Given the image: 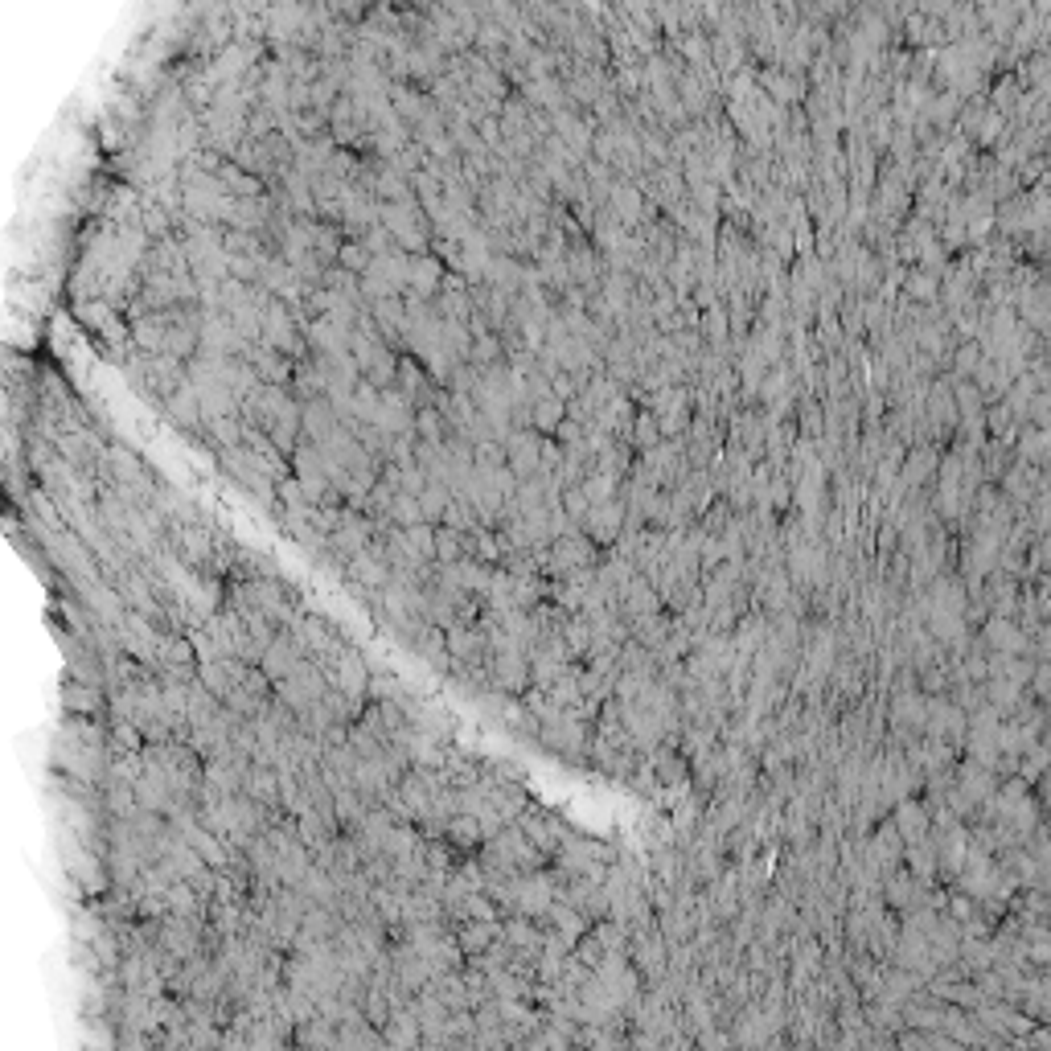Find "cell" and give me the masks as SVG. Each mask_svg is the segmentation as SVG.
<instances>
[{
	"label": "cell",
	"instance_id": "obj_4",
	"mask_svg": "<svg viewBox=\"0 0 1051 1051\" xmlns=\"http://www.w3.org/2000/svg\"><path fill=\"white\" fill-rule=\"evenodd\" d=\"M501 924H505L501 916H493V920H460L452 932H456L464 957H473V953H485L489 945L501 941Z\"/></svg>",
	"mask_w": 1051,
	"mask_h": 1051
},
{
	"label": "cell",
	"instance_id": "obj_5",
	"mask_svg": "<svg viewBox=\"0 0 1051 1051\" xmlns=\"http://www.w3.org/2000/svg\"><path fill=\"white\" fill-rule=\"evenodd\" d=\"M444 838L464 854V850H477V846H485V826H481V817L477 813H469V809H460L452 822L444 826Z\"/></svg>",
	"mask_w": 1051,
	"mask_h": 1051
},
{
	"label": "cell",
	"instance_id": "obj_1",
	"mask_svg": "<svg viewBox=\"0 0 1051 1051\" xmlns=\"http://www.w3.org/2000/svg\"><path fill=\"white\" fill-rule=\"evenodd\" d=\"M596 563V547H592V538L588 534H579V530H567L551 542V555L547 563H542V571H551L559 579L567 575H579V571H588Z\"/></svg>",
	"mask_w": 1051,
	"mask_h": 1051
},
{
	"label": "cell",
	"instance_id": "obj_2",
	"mask_svg": "<svg viewBox=\"0 0 1051 1051\" xmlns=\"http://www.w3.org/2000/svg\"><path fill=\"white\" fill-rule=\"evenodd\" d=\"M329 682H333L341 694L354 698V703H366V694H370V670H366L362 653L345 645V649L337 653V661H333V670H329Z\"/></svg>",
	"mask_w": 1051,
	"mask_h": 1051
},
{
	"label": "cell",
	"instance_id": "obj_9",
	"mask_svg": "<svg viewBox=\"0 0 1051 1051\" xmlns=\"http://www.w3.org/2000/svg\"><path fill=\"white\" fill-rule=\"evenodd\" d=\"M895 826H900L904 842H916V838H928V809L916 805V801H904L895 809Z\"/></svg>",
	"mask_w": 1051,
	"mask_h": 1051
},
{
	"label": "cell",
	"instance_id": "obj_10",
	"mask_svg": "<svg viewBox=\"0 0 1051 1051\" xmlns=\"http://www.w3.org/2000/svg\"><path fill=\"white\" fill-rule=\"evenodd\" d=\"M66 707H74V711H99L103 698H99V690H91V686H83V682H70V686H66Z\"/></svg>",
	"mask_w": 1051,
	"mask_h": 1051
},
{
	"label": "cell",
	"instance_id": "obj_6",
	"mask_svg": "<svg viewBox=\"0 0 1051 1051\" xmlns=\"http://www.w3.org/2000/svg\"><path fill=\"white\" fill-rule=\"evenodd\" d=\"M518 826H522V830L534 838V846H542V850H547L551 859H555V850H559V846H563V838H567V834L559 830V822H551L547 813H530V809H522Z\"/></svg>",
	"mask_w": 1051,
	"mask_h": 1051
},
{
	"label": "cell",
	"instance_id": "obj_7",
	"mask_svg": "<svg viewBox=\"0 0 1051 1051\" xmlns=\"http://www.w3.org/2000/svg\"><path fill=\"white\" fill-rule=\"evenodd\" d=\"M198 661V649H193L189 633L185 637H161L157 645V670H181V666H193Z\"/></svg>",
	"mask_w": 1051,
	"mask_h": 1051
},
{
	"label": "cell",
	"instance_id": "obj_3",
	"mask_svg": "<svg viewBox=\"0 0 1051 1051\" xmlns=\"http://www.w3.org/2000/svg\"><path fill=\"white\" fill-rule=\"evenodd\" d=\"M304 657H308V653L300 649V641H296V637L284 629L276 641H271V645L263 649V661H259V666H263V674H267L271 682H284V678H288V674L300 666Z\"/></svg>",
	"mask_w": 1051,
	"mask_h": 1051
},
{
	"label": "cell",
	"instance_id": "obj_8",
	"mask_svg": "<svg viewBox=\"0 0 1051 1051\" xmlns=\"http://www.w3.org/2000/svg\"><path fill=\"white\" fill-rule=\"evenodd\" d=\"M469 559V534L456 526H436V563H460Z\"/></svg>",
	"mask_w": 1051,
	"mask_h": 1051
}]
</instances>
